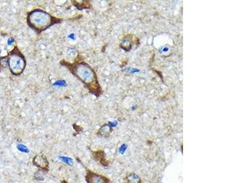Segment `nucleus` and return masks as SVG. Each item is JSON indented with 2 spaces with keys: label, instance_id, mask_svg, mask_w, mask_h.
<instances>
[{
  "label": "nucleus",
  "instance_id": "obj_4",
  "mask_svg": "<svg viewBox=\"0 0 244 183\" xmlns=\"http://www.w3.org/2000/svg\"><path fill=\"white\" fill-rule=\"evenodd\" d=\"M87 183H109V180L105 176L89 171L85 176Z\"/></svg>",
  "mask_w": 244,
  "mask_h": 183
},
{
  "label": "nucleus",
  "instance_id": "obj_6",
  "mask_svg": "<svg viewBox=\"0 0 244 183\" xmlns=\"http://www.w3.org/2000/svg\"><path fill=\"white\" fill-rule=\"evenodd\" d=\"M112 131V129L110 127V126H109L108 124H104L103 125L99 130L98 131V134L104 137H108Z\"/></svg>",
  "mask_w": 244,
  "mask_h": 183
},
{
  "label": "nucleus",
  "instance_id": "obj_11",
  "mask_svg": "<svg viewBox=\"0 0 244 183\" xmlns=\"http://www.w3.org/2000/svg\"><path fill=\"white\" fill-rule=\"evenodd\" d=\"M14 41V38L13 37H10L8 40H7V45H11Z\"/></svg>",
  "mask_w": 244,
  "mask_h": 183
},
{
  "label": "nucleus",
  "instance_id": "obj_12",
  "mask_svg": "<svg viewBox=\"0 0 244 183\" xmlns=\"http://www.w3.org/2000/svg\"><path fill=\"white\" fill-rule=\"evenodd\" d=\"M63 85V84H65V82L63 81H57V82H56L55 83H54V85Z\"/></svg>",
  "mask_w": 244,
  "mask_h": 183
},
{
  "label": "nucleus",
  "instance_id": "obj_3",
  "mask_svg": "<svg viewBox=\"0 0 244 183\" xmlns=\"http://www.w3.org/2000/svg\"><path fill=\"white\" fill-rule=\"evenodd\" d=\"M74 71L76 76L87 85L93 84L95 80V73L92 68L85 63H77L74 68Z\"/></svg>",
  "mask_w": 244,
  "mask_h": 183
},
{
  "label": "nucleus",
  "instance_id": "obj_1",
  "mask_svg": "<svg viewBox=\"0 0 244 183\" xmlns=\"http://www.w3.org/2000/svg\"><path fill=\"white\" fill-rule=\"evenodd\" d=\"M27 21L31 28L40 32L56 23V19L43 10L35 9L28 13Z\"/></svg>",
  "mask_w": 244,
  "mask_h": 183
},
{
  "label": "nucleus",
  "instance_id": "obj_8",
  "mask_svg": "<svg viewBox=\"0 0 244 183\" xmlns=\"http://www.w3.org/2000/svg\"><path fill=\"white\" fill-rule=\"evenodd\" d=\"M127 179L128 181L131 183H138L140 182L139 178L134 174H129V176H127Z\"/></svg>",
  "mask_w": 244,
  "mask_h": 183
},
{
  "label": "nucleus",
  "instance_id": "obj_7",
  "mask_svg": "<svg viewBox=\"0 0 244 183\" xmlns=\"http://www.w3.org/2000/svg\"><path fill=\"white\" fill-rule=\"evenodd\" d=\"M45 171L43 170H38L34 174V178L38 181H41L44 179L45 178Z\"/></svg>",
  "mask_w": 244,
  "mask_h": 183
},
{
  "label": "nucleus",
  "instance_id": "obj_2",
  "mask_svg": "<svg viewBox=\"0 0 244 183\" xmlns=\"http://www.w3.org/2000/svg\"><path fill=\"white\" fill-rule=\"evenodd\" d=\"M7 65L9 68L15 76H18L21 74L24 71L26 66V60L16 47L9 52L7 56Z\"/></svg>",
  "mask_w": 244,
  "mask_h": 183
},
{
  "label": "nucleus",
  "instance_id": "obj_5",
  "mask_svg": "<svg viewBox=\"0 0 244 183\" xmlns=\"http://www.w3.org/2000/svg\"><path fill=\"white\" fill-rule=\"evenodd\" d=\"M32 162L35 166L40 168L41 170H46L48 168L49 162L43 154H38L36 155L32 160Z\"/></svg>",
  "mask_w": 244,
  "mask_h": 183
},
{
  "label": "nucleus",
  "instance_id": "obj_10",
  "mask_svg": "<svg viewBox=\"0 0 244 183\" xmlns=\"http://www.w3.org/2000/svg\"><path fill=\"white\" fill-rule=\"evenodd\" d=\"M60 160H62L63 162H64L65 163L69 164V165H73V160L69 157H60Z\"/></svg>",
  "mask_w": 244,
  "mask_h": 183
},
{
  "label": "nucleus",
  "instance_id": "obj_9",
  "mask_svg": "<svg viewBox=\"0 0 244 183\" xmlns=\"http://www.w3.org/2000/svg\"><path fill=\"white\" fill-rule=\"evenodd\" d=\"M17 148L21 151L23 152H29V149L28 148L24 145L22 144H18L17 145Z\"/></svg>",
  "mask_w": 244,
  "mask_h": 183
}]
</instances>
